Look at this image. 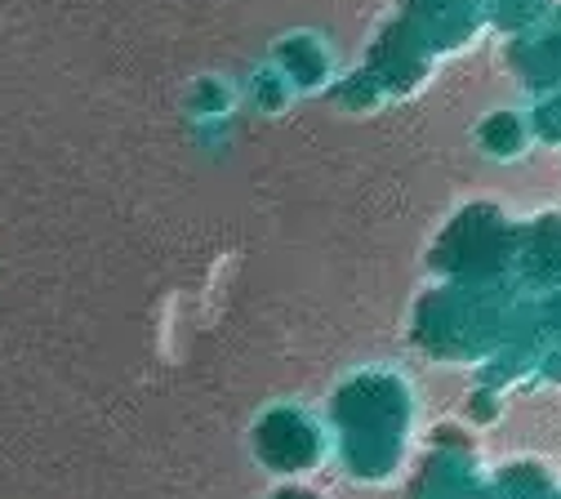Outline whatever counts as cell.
<instances>
[{
	"label": "cell",
	"mask_w": 561,
	"mask_h": 499,
	"mask_svg": "<svg viewBox=\"0 0 561 499\" xmlns=\"http://www.w3.org/2000/svg\"><path fill=\"white\" fill-rule=\"evenodd\" d=\"M330 428L339 460L362 481H383L397 473L414 428V393L392 371H370L347 379L330 401Z\"/></svg>",
	"instance_id": "1"
},
{
	"label": "cell",
	"mask_w": 561,
	"mask_h": 499,
	"mask_svg": "<svg viewBox=\"0 0 561 499\" xmlns=\"http://www.w3.org/2000/svg\"><path fill=\"white\" fill-rule=\"evenodd\" d=\"M513 299L495 285H446L419 308V339L442 356H481L495 352L508 326Z\"/></svg>",
	"instance_id": "2"
},
{
	"label": "cell",
	"mask_w": 561,
	"mask_h": 499,
	"mask_svg": "<svg viewBox=\"0 0 561 499\" xmlns=\"http://www.w3.org/2000/svg\"><path fill=\"white\" fill-rule=\"evenodd\" d=\"M437 259H442L450 285H495V291H508L513 259H517V233L495 209H468L446 233Z\"/></svg>",
	"instance_id": "3"
},
{
	"label": "cell",
	"mask_w": 561,
	"mask_h": 499,
	"mask_svg": "<svg viewBox=\"0 0 561 499\" xmlns=\"http://www.w3.org/2000/svg\"><path fill=\"white\" fill-rule=\"evenodd\" d=\"M254 442H259V460L276 473H304L321 460V428L295 406L267 410Z\"/></svg>",
	"instance_id": "4"
},
{
	"label": "cell",
	"mask_w": 561,
	"mask_h": 499,
	"mask_svg": "<svg viewBox=\"0 0 561 499\" xmlns=\"http://www.w3.org/2000/svg\"><path fill=\"white\" fill-rule=\"evenodd\" d=\"M513 281L535 299L561 291V219H543V224L517 233Z\"/></svg>",
	"instance_id": "5"
},
{
	"label": "cell",
	"mask_w": 561,
	"mask_h": 499,
	"mask_svg": "<svg viewBox=\"0 0 561 499\" xmlns=\"http://www.w3.org/2000/svg\"><path fill=\"white\" fill-rule=\"evenodd\" d=\"M419 499H500V490H495V481H481L472 473V464L450 455V460H437L428 468Z\"/></svg>",
	"instance_id": "6"
},
{
	"label": "cell",
	"mask_w": 561,
	"mask_h": 499,
	"mask_svg": "<svg viewBox=\"0 0 561 499\" xmlns=\"http://www.w3.org/2000/svg\"><path fill=\"white\" fill-rule=\"evenodd\" d=\"M500 499H561V481L543 464H513L495 477Z\"/></svg>",
	"instance_id": "7"
},
{
	"label": "cell",
	"mask_w": 561,
	"mask_h": 499,
	"mask_svg": "<svg viewBox=\"0 0 561 499\" xmlns=\"http://www.w3.org/2000/svg\"><path fill=\"white\" fill-rule=\"evenodd\" d=\"M522 71H526V81L535 90H552L557 86V94H561V36L535 45L530 58H522Z\"/></svg>",
	"instance_id": "8"
},
{
	"label": "cell",
	"mask_w": 561,
	"mask_h": 499,
	"mask_svg": "<svg viewBox=\"0 0 561 499\" xmlns=\"http://www.w3.org/2000/svg\"><path fill=\"white\" fill-rule=\"evenodd\" d=\"M504 138H513V148H522V143H526V121L500 112V116H490V121L481 125V143H485L490 152H500V157H504Z\"/></svg>",
	"instance_id": "9"
},
{
	"label": "cell",
	"mask_w": 561,
	"mask_h": 499,
	"mask_svg": "<svg viewBox=\"0 0 561 499\" xmlns=\"http://www.w3.org/2000/svg\"><path fill=\"white\" fill-rule=\"evenodd\" d=\"M535 125H543V134H557V138H561V94H552V99L539 107Z\"/></svg>",
	"instance_id": "10"
},
{
	"label": "cell",
	"mask_w": 561,
	"mask_h": 499,
	"mask_svg": "<svg viewBox=\"0 0 561 499\" xmlns=\"http://www.w3.org/2000/svg\"><path fill=\"white\" fill-rule=\"evenodd\" d=\"M280 499H308V495H299V490H290V495H280Z\"/></svg>",
	"instance_id": "11"
}]
</instances>
